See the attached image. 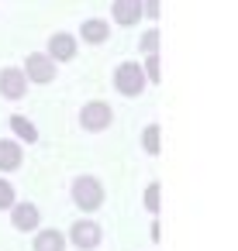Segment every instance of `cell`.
I'll return each mask as SVG.
<instances>
[{
  "mask_svg": "<svg viewBox=\"0 0 238 251\" xmlns=\"http://www.w3.org/2000/svg\"><path fill=\"white\" fill-rule=\"evenodd\" d=\"M69 196H73V206H76L83 217L97 213V210L104 206V200H107L104 182H100L97 176H76L73 186H69Z\"/></svg>",
  "mask_w": 238,
  "mask_h": 251,
  "instance_id": "1",
  "label": "cell"
},
{
  "mask_svg": "<svg viewBox=\"0 0 238 251\" xmlns=\"http://www.w3.org/2000/svg\"><path fill=\"white\" fill-rule=\"evenodd\" d=\"M145 73H142V62H121L118 69H114V90L121 93V97H128V100H135V97H142L145 93Z\"/></svg>",
  "mask_w": 238,
  "mask_h": 251,
  "instance_id": "2",
  "label": "cell"
},
{
  "mask_svg": "<svg viewBox=\"0 0 238 251\" xmlns=\"http://www.w3.org/2000/svg\"><path fill=\"white\" fill-rule=\"evenodd\" d=\"M21 73H25V79H28L31 86H49V83H56L59 62H52L45 52H31V55H25Z\"/></svg>",
  "mask_w": 238,
  "mask_h": 251,
  "instance_id": "3",
  "label": "cell"
},
{
  "mask_svg": "<svg viewBox=\"0 0 238 251\" xmlns=\"http://www.w3.org/2000/svg\"><path fill=\"white\" fill-rule=\"evenodd\" d=\"M111 124H114V107H111V103H104V100L83 103V110H80V127H83V131L100 134V131H107Z\"/></svg>",
  "mask_w": 238,
  "mask_h": 251,
  "instance_id": "4",
  "label": "cell"
},
{
  "mask_svg": "<svg viewBox=\"0 0 238 251\" xmlns=\"http://www.w3.org/2000/svg\"><path fill=\"white\" fill-rule=\"evenodd\" d=\"M66 241H69L73 248H80V251H97V248H100V241H104V230H100V224H97V220L83 217V220H73V227H69Z\"/></svg>",
  "mask_w": 238,
  "mask_h": 251,
  "instance_id": "5",
  "label": "cell"
},
{
  "mask_svg": "<svg viewBox=\"0 0 238 251\" xmlns=\"http://www.w3.org/2000/svg\"><path fill=\"white\" fill-rule=\"evenodd\" d=\"M7 213H11V227H14L18 234H31V230H38V224H42V210H38L31 200H18Z\"/></svg>",
  "mask_w": 238,
  "mask_h": 251,
  "instance_id": "6",
  "label": "cell"
},
{
  "mask_svg": "<svg viewBox=\"0 0 238 251\" xmlns=\"http://www.w3.org/2000/svg\"><path fill=\"white\" fill-rule=\"evenodd\" d=\"M76 52H80V38H76V35H69V31H56V35H49V49H45V55H49L52 62H73Z\"/></svg>",
  "mask_w": 238,
  "mask_h": 251,
  "instance_id": "7",
  "label": "cell"
},
{
  "mask_svg": "<svg viewBox=\"0 0 238 251\" xmlns=\"http://www.w3.org/2000/svg\"><path fill=\"white\" fill-rule=\"evenodd\" d=\"M28 79H25V73H21V66H4L0 69V97L4 100H21L25 93H28Z\"/></svg>",
  "mask_w": 238,
  "mask_h": 251,
  "instance_id": "8",
  "label": "cell"
},
{
  "mask_svg": "<svg viewBox=\"0 0 238 251\" xmlns=\"http://www.w3.org/2000/svg\"><path fill=\"white\" fill-rule=\"evenodd\" d=\"M25 165V148L14 138H0V176H11Z\"/></svg>",
  "mask_w": 238,
  "mask_h": 251,
  "instance_id": "9",
  "label": "cell"
},
{
  "mask_svg": "<svg viewBox=\"0 0 238 251\" xmlns=\"http://www.w3.org/2000/svg\"><path fill=\"white\" fill-rule=\"evenodd\" d=\"M111 18L118 28H135L142 21V0H111Z\"/></svg>",
  "mask_w": 238,
  "mask_h": 251,
  "instance_id": "10",
  "label": "cell"
},
{
  "mask_svg": "<svg viewBox=\"0 0 238 251\" xmlns=\"http://www.w3.org/2000/svg\"><path fill=\"white\" fill-rule=\"evenodd\" d=\"M69 241L59 227H38L35 230V241H31V251H66Z\"/></svg>",
  "mask_w": 238,
  "mask_h": 251,
  "instance_id": "11",
  "label": "cell"
},
{
  "mask_svg": "<svg viewBox=\"0 0 238 251\" xmlns=\"http://www.w3.org/2000/svg\"><path fill=\"white\" fill-rule=\"evenodd\" d=\"M111 38V21H104V18H87L83 25H80V42H87V45H104Z\"/></svg>",
  "mask_w": 238,
  "mask_h": 251,
  "instance_id": "12",
  "label": "cell"
},
{
  "mask_svg": "<svg viewBox=\"0 0 238 251\" xmlns=\"http://www.w3.org/2000/svg\"><path fill=\"white\" fill-rule=\"evenodd\" d=\"M11 134H14L18 141H25V145H35V141H38V127H35L25 114H11Z\"/></svg>",
  "mask_w": 238,
  "mask_h": 251,
  "instance_id": "13",
  "label": "cell"
},
{
  "mask_svg": "<svg viewBox=\"0 0 238 251\" xmlns=\"http://www.w3.org/2000/svg\"><path fill=\"white\" fill-rule=\"evenodd\" d=\"M142 151L145 155H159L162 151V127L159 124H145L142 127Z\"/></svg>",
  "mask_w": 238,
  "mask_h": 251,
  "instance_id": "14",
  "label": "cell"
},
{
  "mask_svg": "<svg viewBox=\"0 0 238 251\" xmlns=\"http://www.w3.org/2000/svg\"><path fill=\"white\" fill-rule=\"evenodd\" d=\"M159 42H162L159 28H145V35H142V42H138L142 55H159Z\"/></svg>",
  "mask_w": 238,
  "mask_h": 251,
  "instance_id": "15",
  "label": "cell"
},
{
  "mask_svg": "<svg viewBox=\"0 0 238 251\" xmlns=\"http://www.w3.org/2000/svg\"><path fill=\"white\" fill-rule=\"evenodd\" d=\"M142 200H145V210L155 217V213H159V206H162V186H159V182H149Z\"/></svg>",
  "mask_w": 238,
  "mask_h": 251,
  "instance_id": "16",
  "label": "cell"
},
{
  "mask_svg": "<svg viewBox=\"0 0 238 251\" xmlns=\"http://www.w3.org/2000/svg\"><path fill=\"white\" fill-rule=\"evenodd\" d=\"M14 203H18V189L11 186V179H7V176H0V213L11 210Z\"/></svg>",
  "mask_w": 238,
  "mask_h": 251,
  "instance_id": "17",
  "label": "cell"
},
{
  "mask_svg": "<svg viewBox=\"0 0 238 251\" xmlns=\"http://www.w3.org/2000/svg\"><path fill=\"white\" fill-rule=\"evenodd\" d=\"M142 73H145V83H159V79H162L159 55H142Z\"/></svg>",
  "mask_w": 238,
  "mask_h": 251,
  "instance_id": "18",
  "label": "cell"
}]
</instances>
